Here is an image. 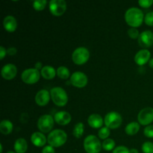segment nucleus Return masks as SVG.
Returning <instances> with one entry per match:
<instances>
[{"label":"nucleus","instance_id":"nucleus-1","mask_svg":"<svg viewBox=\"0 0 153 153\" xmlns=\"http://www.w3.org/2000/svg\"><path fill=\"white\" fill-rule=\"evenodd\" d=\"M143 11L137 7H131L125 13V20L131 28H137L141 25L144 19Z\"/></svg>","mask_w":153,"mask_h":153},{"label":"nucleus","instance_id":"nucleus-2","mask_svg":"<svg viewBox=\"0 0 153 153\" xmlns=\"http://www.w3.org/2000/svg\"><path fill=\"white\" fill-rule=\"evenodd\" d=\"M67 140V134L64 130L55 129L49 132L47 137V142L49 146L52 147H60L66 143Z\"/></svg>","mask_w":153,"mask_h":153},{"label":"nucleus","instance_id":"nucleus-3","mask_svg":"<svg viewBox=\"0 0 153 153\" xmlns=\"http://www.w3.org/2000/svg\"><path fill=\"white\" fill-rule=\"evenodd\" d=\"M51 99L54 104L59 107H64L67 104L68 102V96L67 92L60 87H55L51 89L50 91Z\"/></svg>","mask_w":153,"mask_h":153},{"label":"nucleus","instance_id":"nucleus-4","mask_svg":"<svg viewBox=\"0 0 153 153\" xmlns=\"http://www.w3.org/2000/svg\"><path fill=\"white\" fill-rule=\"evenodd\" d=\"M102 147L101 142L95 135L90 134L84 140V148L88 153H100Z\"/></svg>","mask_w":153,"mask_h":153},{"label":"nucleus","instance_id":"nucleus-5","mask_svg":"<svg viewBox=\"0 0 153 153\" xmlns=\"http://www.w3.org/2000/svg\"><path fill=\"white\" fill-rule=\"evenodd\" d=\"M105 125L111 129L119 128L123 123V118L120 114L116 111H111L105 115L104 119Z\"/></svg>","mask_w":153,"mask_h":153},{"label":"nucleus","instance_id":"nucleus-6","mask_svg":"<svg viewBox=\"0 0 153 153\" xmlns=\"http://www.w3.org/2000/svg\"><path fill=\"white\" fill-rule=\"evenodd\" d=\"M90 52L87 48L81 47L77 48L72 54V60L74 64L77 65H82L85 64L89 60Z\"/></svg>","mask_w":153,"mask_h":153},{"label":"nucleus","instance_id":"nucleus-7","mask_svg":"<svg viewBox=\"0 0 153 153\" xmlns=\"http://www.w3.org/2000/svg\"><path fill=\"white\" fill-rule=\"evenodd\" d=\"M40 71L35 68H30L25 70L22 73L21 79L24 83L27 85H33L37 83L40 77Z\"/></svg>","mask_w":153,"mask_h":153},{"label":"nucleus","instance_id":"nucleus-8","mask_svg":"<svg viewBox=\"0 0 153 153\" xmlns=\"http://www.w3.org/2000/svg\"><path fill=\"white\" fill-rule=\"evenodd\" d=\"M54 118L50 114L42 115L37 121V127L42 133L51 131L54 126Z\"/></svg>","mask_w":153,"mask_h":153},{"label":"nucleus","instance_id":"nucleus-9","mask_svg":"<svg viewBox=\"0 0 153 153\" xmlns=\"http://www.w3.org/2000/svg\"><path fill=\"white\" fill-rule=\"evenodd\" d=\"M49 6L51 13L56 16L63 15L67 10V2L64 0H51Z\"/></svg>","mask_w":153,"mask_h":153},{"label":"nucleus","instance_id":"nucleus-10","mask_svg":"<svg viewBox=\"0 0 153 153\" xmlns=\"http://www.w3.org/2000/svg\"><path fill=\"white\" fill-rule=\"evenodd\" d=\"M137 120L139 124L142 126H149L153 122V108L146 107L142 109L137 115Z\"/></svg>","mask_w":153,"mask_h":153},{"label":"nucleus","instance_id":"nucleus-11","mask_svg":"<svg viewBox=\"0 0 153 153\" xmlns=\"http://www.w3.org/2000/svg\"><path fill=\"white\" fill-rule=\"evenodd\" d=\"M88 82V76L82 72H75L70 77V82L76 88H84L87 85Z\"/></svg>","mask_w":153,"mask_h":153},{"label":"nucleus","instance_id":"nucleus-12","mask_svg":"<svg viewBox=\"0 0 153 153\" xmlns=\"http://www.w3.org/2000/svg\"><path fill=\"white\" fill-rule=\"evenodd\" d=\"M138 43L142 48H149L153 45V32L147 30L140 34L138 37Z\"/></svg>","mask_w":153,"mask_h":153},{"label":"nucleus","instance_id":"nucleus-13","mask_svg":"<svg viewBox=\"0 0 153 153\" xmlns=\"http://www.w3.org/2000/svg\"><path fill=\"white\" fill-rule=\"evenodd\" d=\"M1 74L4 79L12 80L16 77V74H17V68L13 64H5L1 69Z\"/></svg>","mask_w":153,"mask_h":153},{"label":"nucleus","instance_id":"nucleus-14","mask_svg":"<svg viewBox=\"0 0 153 153\" xmlns=\"http://www.w3.org/2000/svg\"><path fill=\"white\" fill-rule=\"evenodd\" d=\"M151 53L148 49H143L137 52L134 56V61L139 66H143L150 61Z\"/></svg>","mask_w":153,"mask_h":153},{"label":"nucleus","instance_id":"nucleus-15","mask_svg":"<svg viewBox=\"0 0 153 153\" xmlns=\"http://www.w3.org/2000/svg\"><path fill=\"white\" fill-rule=\"evenodd\" d=\"M51 95L50 93L47 90H40L37 93L35 96V102L39 106H45L49 102Z\"/></svg>","mask_w":153,"mask_h":153},{"label":"nucleus","instance_id":"nucleus-16","mask_svg":"<svg viewBox=\"0 0 153 153\" xmlns=\"http://www.w3.org/2000/svg\"><path fill=\"white\" fill-rule=\"evenodd\" d=\"M54 120L58 125L66 126L68 125L71 122L72 117L69 112L61 111H58L55 114L54 116Z\"/></svg>","mask_w":153,"mask_h":153},{"label":"nucleus","instance_id":"nucleus-17","mask_svg":"<svg viewBox=\"0 0 153 153\" xmlns=\"http://www.w3.org/2000/svg\"><path fill=\"white\" fill-rule=\"evenodd\" d=\"M31 143L33 145H34L37 147H42L44 146L47 142V138L46 136L40 131H36V132L33 133L31 137Z\"/></svg>","mask_w":153,"mask_h":153},{"label":"nucleus","instance_id":"nucleus-18","mask_svg":"<svg viewBox=\"0 0 153 153\" xmlns=\"http://www.w3.org/2000/svg\"><path fill=\"white\" fill-rule=\"evenodd\" d=\"M3 26L4 29L8 32H13L16 31L17 28L16 19H15L14 16H10V15L5 16L3 20Z\"/></svg>","mask_w":153,"mask_h":153},{"label":"nucleus","instance_id":"nucleus-19","mask_svg":"<svg viewBox=\"0 0 153 153\" xmlns=\"http://www.w3.org/2000/svg\"><path fill=\"white\" fill-rule=\"evenodd\" d=\"M88 123L91 127L94 128H102L103 119L98 114H92L88 119Z\"/></svg>","mask_w":153,"mask_h":153},{"label":"nucleus","instance_id":"nucleus-20","mask_svg":"<svg viewBox=\"0 0 153 153\" xmlns=\"http://www.w3.org/2000/svg\"><path fill=\"white\" fill-rule=\"evenodd\" d=\"M40 74L44 79L51 80L55 78V75L57 74V70H55V68L52 66H44L40 70Z\"/></svg>","mask_w":153,"mask_h":153},{"label":"nucleus","instance_id":"nucleus-21","mask_svg":"<svg viewBox=\"0 0 153 153\" xmlns=\"http://www.w3.org/2000/svg\"><path fill=\"white\" fill-rule=\"evenodd\" d=\"M13 147L16 153H25L28 149V143L26 140L24 138L16 139Z\"/></svg>","mask_w":153,"mask_h":153},{"label":"nucleus","instance_id":"nucleus-22","mask_svg":"<svg viewBox=\"0 0 153 153\" xmlns=\"http://www.w3.org/2000/svg\"><path fill=\"white\" fill-rule=\"evenodd\" d=\"M13 123L8 120H4L0 123V131L3 134H9L13 131Z\"/></svg>","mask_w":153,"mask_h":153},{"label":"nucleus","instance_id":"nucleus-23","mask_svg":"<svg viewBox=\"0 0 153 153\" xmlns=\"http://www.w3.org/2000/svg\"><path fill=\"white\" fill-rule=\"evenodd\" d=\"M140 130V124L137 122H131L126 126L125 131L128 135H134Z\"/></svg>","mask_w":153,"mask_h":153},{"label":"nucleus","instance_id":"nucleus-24","mask_svg":"<svg viewBox=\"0 0 153 153\" xmlns=\"http://www.w3.org/2000/svg\"><path fill=\"white\" fill-rule=\"evenodd\" d=\"M84 130H85L84 124L82 123H78L75 125L73 131V134L76 138H81L84 134Z\"/></svg>","mask_w":153,"mask_h":153},{"label":"nucleus","instance_id":"nucleus-25","mask_svg":"<svg viewBox=\"0 0 153 153\" xmlns=\"http://www.w3.org/2000/svg\"><path fill=\"white\" fill-rule=\"evenodd\" d=\"M57 76L61 79H67L70 76V70L66 67L61 66L57 69Z\"/></svg>","mask_w":153,"mask_h":153},{"label":"nucleus","instance_id":"nucleus-26","mask_svg":"<svg viewBox=\"0 0 153 153\" xmlns=\"http://www.w3.org/2000/svg\"><path fill=\"white\" fill-rule=\"evenodd\" d=\"M102 149L105 151H111L113 149H114L115 146V141L113 139L108 138L106 140H105L102 143Z\"/></svg>","mask_w":153,"mask_h":153},{"label":"nucleus","instance_id":"nucleus-27","mask_svg":"<svg viewBox=\"0 0 153 153\" xmlns=\"http://www.w3.org/2000/svg\"><path fill=\"white\" fill-rule=\"evenodd\" d=\"M46 0H35L33 2V7L36 10H43L46 7Z\"/></svg>","mask_w":153,"mask_h":153},{"label":"nucleus","instance_id":"nucleus-28","mask_svg":"<svg viewBox=\"0 0 153 153\" xmlns=\"http://www.w3.org/2000/svg\"><path fill=\"white\" fill-rule=\"evenodd\" d=\"M110 128H108V127H102L100 129L98 132V136L100 138L102 139V140H106L108 139V137L110 136Z\"/></svg>","mask_w":153,"mask_h":153},{"label":"nucleus","instance_id":"nucleus-29","mask_svg":"<svg viewBox=\"0 0 153 153\" xmlns=\"http://www.w3.org/2000/svg\"><path fill=\"white\" fill-rule=\"evenodd\" d=\"M142 151L143 153H153V143L146 141L142 145Z\"/></svg>","mask_w":153,"mask_h":153},{"label":"nucleus","instance_id":"nucleus-30","mask_svg":"<svg viewBox=\"0 0 153 153\" xmlns=\"http://www.w3.org/2000/svg\"><path fill=\"white\" fill-rule=\"evenodd\" d=\"M128 35L131 39H138L140 34H139L138 30L135 28H131L128 30Z\"/></svg>","mask_w":153,"mask_h":153},{"label":"nucleus","instance_id":"nucleus-31","mask_svg":"<svg viewBox=\"0 0 153 153\" xmlns=\"http://www.w3.org/2000/svg\"><path fill=\"white\" fill-rule=\"evenodd\" d=\"M143 133L148 138H153V125H149L145 127Z\"/></svg>","mask_w":153,"mask_h":153},{"label":"nucleus","instance_id":"nucleus-32","mask_svg":"<svg viewBox=\"0 0 153 153\" xmlns=\"http://www.w3.org/2000/svg\"><path fill=\"white\" fill-rule=\"evenodd\" d=\"M144 22L149 26H153V11H150L146 14Z\"/></svg>","mask_w":153,"mask_h":153},{"label":"nucleus","instance_id":"nucleus-33","mask_svg":"<svg viewBox=\"0 0 153 153\" xmlns=\"http://www.w3.org/2000/svg\"><path fill=\"white\" fill-rule=\"evenodd\" d=\"M138 4L142 7L148 8V7H151L152 5L153 0H140V1H138Z\"/></svg>","mask_w":153,"mask_h":153},{"label":"nucleus","instance_id":"nucleus-34","mask_svg":"<svg viewBox=\"0 0 153 153\" xmlns=\"http://www.w3.org/2000/svg\"><path fill=\"white\" fill-rule=\"evenodd\" d=\"M112 153H129V149L124 146H120L115 148Z\"/></svg>","mask_w":153,"mask_h":153},{"label":"nucleus","instance_id":"nucleus-35","mask_svg":"<svg viewBox=\"0 0 153 153\" xmlns=\"http://www.w3.org/2000/svg\"><path fill=\"white\" fill-rule=\"evenodd\" d=\"M42 153H55V151L52 146H46L42 149Z\"/></svg>","mask_w":153,"mask_h":153},{"label":"nucleus","instance_id":"nucleus-36","mask_svg":"<svg viewBox=\"0 0 153 153\" xmlns=\"http://www.w3.org/2000/svg\"><path fill=\"white\" fill-rule=\"evenodd\" d=\"M7 54V50L4 46H0V59L2 60Z\"/></svg>","mask_w":153,"mask_h":153},{"label":"nucleus","instance_id":"nucleus-37","mask_svg":"<svg viewBox=\"0 0 153 153\" xmlns=\"http://www.w3.org/2000/svg\"><path fill=\"white\" fill-rule=\"evenodd\" d=\"M17 50L15 47H10L7 49V54L9 55H14L16 53Z\"/></svg>","mask_w":153,"mask_h":153},{"label":"nucleus","instance_id":"nucleus-38","mask_svg":"<svg viewBox=\"0 0 153 153\" xmlns=\"http://www.w3.org/2000/svg\"><path fill=\"white\" fill-rule=\"evenodd\" d=\"M42 68H43V67H42V64L40 62H37V63H36V64H35V69H37V70H42Z\"/></svg>","mask_w":153,"mask_h":153},{"label":"nucleus","instance_id":"nucleus-39","mask_svg":"<svg viewBox=\"0 0 153 153\" xmlns=\"http://www.w3.org/2000/svg\"><path fill=\"white\" fill-rule=\"evenodd\" d=\"M129 153H139V152H138V151H137V149H134V148H133V149H130Z\"/></svg>","mask_w":153,"mask_h":153},{"label":"nucleus","instance_id":"nucleus-40","mask_svg":"<svg viewBox=\"0 0 153 153\" xmlns=\"http://www.w3.org/2000/svg\"><path fill=\"white\" fill-rule=\"evenodd\" d=\"M149 66L151 67V68L153 69V58L150 59V61H149Z\"/></svg>","mask_w":153,"mask_h":153},{"label":"nucleus","instance_id":"nucleus-41","mask_svg":"<svg viewBox=\"0 0 153 153\" xmlns=\"http://www.w3.org/2000/svg\"><path fill=\"white\" fill-rule=\"evenodd\" d=\"M0 148H1V149H0V153H2V145L0 144Z\"/></svg>","mask_w":153,"mask_h":153},{"label":"nucleus","instance_id":"nucleus-42","mask_svg":"<svg viewBox=\"0 0 153 153\" xmlns=\"http://www.w3.org/2000/svg\"><path fill=\"white\" fill-rule=\"evenodd\" d=\"M7 153H16V152H13V151H8V152H7Z\"/></svg>","mask_w":153,"mask_h":153}]
</instances>
